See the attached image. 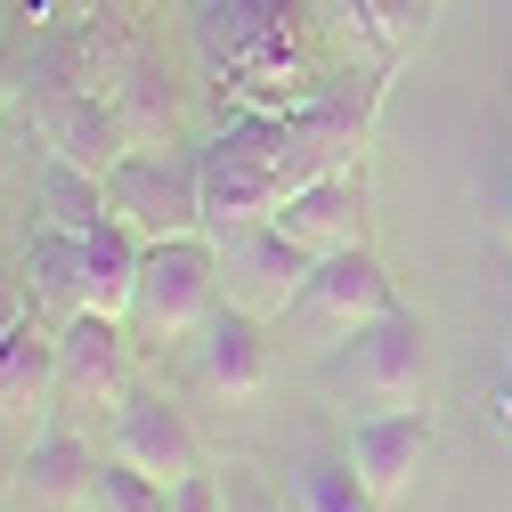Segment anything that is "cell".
<instances>
[{
  "instance_id": "6da1fadb",
  "label": "cell",
  "mask_w": 512,
  "mask_h": 512,
  "mask_svg": "<svg viewBox=\"0 0 512 512\" xmlns=\"http://www.w3.org/2000/svg\"><path fill=\"white\" fill-rule=\"evenodd\" d=\"M326 17L317 0H196V49L220 82V98L252 114H293L326 98V49H317Z\"/></svg>"
},
{
  "instance_id": "7a4b0ae2",
  "label": "cell",
  "mask_w": 512,
  "mask_h": 512,
  "mask_svg": "<svg viewBox=\"0 0 512 512\" xmlns=\"http://www.w3.org/2000/svg\"><path fill=\"white\" fill-rule=\"evenodd\" d=\"M204 155V236L236 228V220H269L285 204V114H252L236 106Z\"/></svg>"
},
{
  "instance_id": "3957f363",
  "label": "cell",
  "mask_w": 512,
  "mask_h": 512,
  "mask_svg": "<svg viewBox=\"0 0 512 512\" xmlns=\"http://www.w3.org/2000/svg\"><path fill=\"white\" fill-rule=\"evenodd\" d=\"M317 382L350 407H415L431 391V350H423V317L382 309L366 326L334 334V350L317 358Z\"/></svg>"
},
{
  "instance_id": "277c9868",
  "label": "cell",
  "mask_w": 512,
  "mask_h": 512,
  "mask_svg": "<svg viewBox=\"0 0 512 512\" xmlns=\"http://www.w3.org/2000/svg\"><path fill=\"white\" fill-rule=\"evenodd\" d=\"M220 244L196 228V236H163L147 244V261H139V293H131V326L139 342H179V334H196L204 317L220 309Z\"/></svg>"
},
{
  "instance_id": "5b68a950",
  "label": "cell",
  "mask_w": 512,
  "mask_h": 512,
  "mask_svg": "<svg viewBox=\"0 0 512 512\" xmlns=\"http://www.w3.org/2000/svg\"><path fill=\"white\" fill-rule=\"evenodd\" d=\"M106 204H114V220H131L147 244L196 236V228H204V155L131 147V155L106 171Z\"/></svg>"
},
{
  "instance_id": "8992f818",
  "label": "cell",
  "mask_w": 512,
  "mask_h": 512,
  "mask_svg": "<svg viewBox=\"0 0 512 512\" xmlns=\"http://www.w3.org/2000/svg\"><path fill=\"white\" fill-rule=\"evenodd\" d=\"M212 244H220V293H228L236 309H252V317H293V301H301V285H309V269H317L309 244H293L277 220H236V228H220Z\"/></svg>"
},
{
  "instance_id": "52a82bcc",
  "label": "cell",
  "mask_w": 512,
  "mask_h": 512,
  "mask_svg": "<svg viewBox=\"0 0 512 512\" xmlns=\"http://www.w3.org/2000/svg\"><path fill=\"white\" fill-rule=\"evenodd\" d=\"M131 391V326L82 309L57 326V407H114Z\"/></svg>"
},
{
  "instance_id": "ba28073f",
  "label": "cell",
  "mask_w": 512,
  "mask_h": 512,
  "mask_svg": "<svg viewBox=\"0 0 512 512\" xmlns=\"http://www.w3.org/2000/svg\"><path fill=\"white\" fill-rule=\"evenodd\" d=\"M431 439H439V415L415 399V407H374V415H358L342 447H350V464L366 472V488H374L382 504H399V496L415 488L423 456H431Z\"/></svg>"
},
{
  "instance_id": "9c48e42d",
  "label": "cell",
  "mask_w": 512,
  "mask_h": 512,
  "mask_svg": "<svg viewBox=\"0 0 512 512\" xmlns=\"http://www.w3.org/2000/svg\"><path fill=\"white\" fill-rule=\"evenodd\" d=\"M382 309H399V293H391V269L374 261V244L326 252V261L309 269L301 301H293V317H309V326H326V334H350V326H366Z\"/></svg>"
},
{
  "instance_id": "30bf717a",
  "label": "cell",
  "mask_w": 512,
  "mask_h": 512,
  "mask_svg": "<svg viewBox=\"0 0 512 512\" xmlns=\"http://www.w3.org/2000/svg\"><path fill=\"white\" fill-rule=\"evenodd\" d=\"M114 456L139 464V472H155L163 488L187 480V472H204L196 431H187V415H179L163 391H122V399H114Z\"/></svg>"
},
{
  "instance_id": "8fae6325",
  "label": "cell",
  "mask_w": 512,
  "mask_h": 512,
  "mask_svg": "<svg viewBox=\"0 0 512 512\" xmlns=\"http://www.w3.org/2000/svg\"><path fill=\"white\" fill-rule=\"evenodd\" d=\"M293 244H309L317 261L326 252H350V244H366V171H334V179H309V187H293V196L269 212Z\"/></svg>"
},
{
  "instance_id": "7c38bea8",
  "label": "cell",
  "mask_w": 512,
  "mask_h": 512,
  "mask_svg": "<svg viewBox=\"0 0 512 512\" xmlns=\"http://www.w3.org/2000/svg\"><path fill=\"white\" fill-rule=\"evenodd\" d=\"M196 374H204V391H220V399H252L269 382V317L220 301L196 326Z\"/></svg>"
},
{
  "instance_id": "4fadbf2b",
  "label": "cell",
  "mask_w": 512,
  "mask_h": 512,
  "mask_svg": "<svg viewBox=\"0 0 512 512\" xmlns=\"http://www.w3.org/2000/svg\"><path fill=\"white\" fill-rule=\"evenodd\" d=\"M90 480H98V456H90L66 423H49V431L25 447V464H17V504H25V512H82V504H90Z\"/></svg>"
},
{
  "instance_id": "5bb4252c",
  "label": "cell",
  "mask_w": 512,
  "mask_h": 512,
  "mask_svg": "<svg viewBox=\"0 0 512 512\" xmlns=\"http://www.w3.org/2000/svg\"><path fill=\"white\" fill-rule=\"evenodd\" d=\"M25 293H33V317L41 326H66V317L90 309V269H82V236L74 228H41L25 244Z\"/></svg>"
},
{
  "instance_id": "9a60e30c",
  "label": "cell",
  "mask_w": 512,
  "mask_h": 512,
  "mask_svg": "<svg viewBox=\"0 0 512 512\" xmlns=\"http://www.w3.org/2000/svg\"><path fill=\"white\" fill-rule=\"evenodd\" d=\"M57 399V326H41V317H25V326L0 342V415L25 423Z\"/></svg>"
},
{
  "instance_id": "2e32d148",
  "label": "cell",
  "mask_w": 512,
  "mask_h": 512,
  "mask_svg": "<svg viewBox=\"0 0 512 512\" xmlns=\"http://www.w3.org/2000/svg\"><path fill=\"white\" fill-rule=\"evenodd\" d=\"M139 261H147V236L131 220H106L82 236V269H90V309L106 317H131V293H139Z\"/></svg>"
},
{
  "instance_id": "e0dca14e",
  "label": "cell",
  "mask_w": 512,
  "mask_h": 512,
  "mask_svg": "<svg viewBox=\"0 0 512 512\" xmlns=\"http://www.w3.org/2000/svg\"><path fill=\"white\" fill-rule=\"evenodd\" d=\"M285 504H293V512H382V496H374L366 472L350 464V447H334V456H301Z\"/></svg>"
},
{
  "instance_id": "ac0fdd59",
  "label": "cell",
  "mask_w": 512,
  "mask_h": 512,
  "mask_svg": "<svg viewBox=\"0 0 512 512\" xmlns=\"http://www.w3.org/2000/svg\"><path fill=\"white\" fill-rule=\"evenodd\" d=\"M41 204H49V228H74V236H90V228L114 220L106 179L82 171V163H66V155H49V171H41Z\"/></svg>"
},
{
  "instance_id": "d6986e66",
  "label": "cell",
  "mask_w": 512,
  "mask_h": 512,
  "mask_svg": "<svg viewBox=\"0 0 512 512\" xmlns=\"http://www.w3.org/2000/svg\"><path fill=\"white\" fill-rule=\"evenodd\" d=\"M82 512H171V488H163L155 472H139V464L106 456L98 480H90V504H82Z\"/></svg>"
},
{
  "instance_id": "ffe728a7",
  "label": "cell",
  "mask_w": 512,
  "mask_h": 512,
  "mask_svg": "<svg viewBox=\"0 0 512 512\" xmlns=\"http://www.w3.org/2000/svg\"><path fill=\"white\" fill-rule=\"evenodd\" d=\"M423 25H431V0H366V41L382 49V66H399L423 41Z\"/></svg>"
},
{
  "instance_id": "44dd1931",
  "label": "cell",
  "mask_w": 512,
  "mask_h": 512,
  "mask_svg": "<svg viewBox=\"0 0 512 512\" xmlns=\"http://www.w3.org/2000/svg\"><path fill=\"white\" fill-rule=\"evenodd\" d=\"M220 480H228V512H293V504H285L261 472H244V464H228Z\"/></svg>"
},
{
  "instance_id": "7402d4cb",
  "label": "cell",
  "mask_w": 512,
  "mask_h": 512,
  "mask_svg": "<svg viewBox=\"0 0 512 512\" xmlns=\"http://www.w3.org/2000/svg\"><path fill=\"white\" fill-rule=\"evenodd\" d=\"M171 512H228V480H220V472H187V480H171Z\"/></svg>"
},
{
  "instance_id": "603a6c76",
  "label": "cell",
  "mask_w": 512,
  "mask_h": 512,
  "mask_svg": "<svg viewBox=\"0 0 512 512\" xmlns=\"http://www.w3.org/2000/svg\"><path fill=\"white\" fill-rule=\"evenodd\" d=\"M33 317V293H25V277H0V342H9L17 326Z\"/></svg>"
},
{
  "instance_id": "cb8c5ba5",
  "label": "cell",
  "mask_w": 512,
  "mask_h": 512,
  "mask_svg": "<svg viewBox=\"0 0 512 512\" xmlns=\"http://www.w3.org/2000/svg\"><path fill=\"white\" fill-rule=\"evenodd\" d=\"M504 382H512V285H504Z\"/></svg>"
},
{
  "instance_id": "d4e9b609",
  "label": "cell",
  "mask_w": 512,
  "mask_h": 512,
  "mask_svg": "<svg viewBox=\"0 0 512 512\" xmlns=\"http://www.w3.org/2000/svg\"><path fill=\"white\" fill-rule=\"evenodd\" d=\"M496 220H504V244H512V179H504V212Z\"/></svg>"
}]
</instances>
